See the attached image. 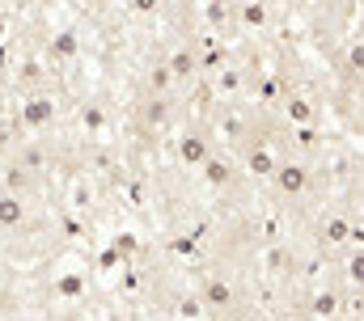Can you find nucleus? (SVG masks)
<instances>
[{
	"instance_id": "17",
	"label": "nucleus",
	"mask_w": 364,
	"mask_h": 321,
	"mask_svg": "<svg viewBox=\"0 0 364 321\" xmlns=\"http://www.w3.org/2000/svg\"><path fill=\"white\" fill-rule=\"evenodd\" d=\"M275 321H296V317H288V313H284V317H275Z\"/></svg>"
},
{
	"instance_id": "6",
	"label": "nucleus",
	"mask_w": 364,
	"mask_h": 321,
	"mask_svg": "<svg viewBox=\"0 0 364 321\" xmlns=\"http://www.w3.org/2000/svg\"><path fill=\"white\" fill-rule=\"evenodd\" d=\"M30 224V203L0 190V233H13V229H26Z\"/></svg>"
},
{
	"instance_id": "12",
	"label": "nucleus",
	"mask_w": 364,
	"mask_h": 321,
	"mask_svg": "<svg viewBox=\"0 0 364 321\" xmlns=\"http://www.w3.org/2000/svg\"><path fill=\"white\" fill-rule=\"evenodd\" d=\"M174 313H178L182 321H199L208 309H203L199 292H178V296H174Z\"/></svg>"
},
{
	"instance_id": "7",
	"label": "nucleus",
	"mask_w": 364,
	"mask_h": 321,
	"mask_svg": "<svg viewBox=\"0 0 364 321\" xmlns=\"http://www.w3.org/2000/svg\"><path fill=\"white\" fill-rule=\"evenodd\" d=\"M166 64H170L174 80H195V72H199V47H195V38H182Z\"/></svg>"
},
{
	"instance_id": "14",
	"label": "nucleus",
	"mask_w": 364,
	"mask_h": 321,
	"mask_svg": "<svg viewBox=\"0 0 364 321\" xmlns=\"http://www.w3.org/2000/svg\"><path fill=\"white\" fill-rule=\"evenodd\" d=\"M335 305H339V300H335V292H322V296L314 300V313H322V317H331V313H335Z\"/></svg>"
},
{
	"instance_id": "15",
	"label": "nucleus",
	"mask_w": 364,
	"mask_h": 321,
	"mask_svg": "<svg viewBox=\"0 0 364 321\" xmlns=\"http://www.w3.org/2000/svg\"><path fill=\"white\" fill-rule=\"evenodd\" d=\"M348 275H352V283H360L364 288V254H356V258L348 262Z\"/></svg>"
},
{
	"instance_id": "2",
	"label": "nucleus",
	"mask_w": 364,
	"mask_h": 321,
	"mask_svg": "<svg viewBox=\"0 0 364 321\" xmlns=\"http://www.w3.org/2000/svg\"><path fill=\"white\" fill-rule=\"evenodd\" d=\"M17 119H21L26 131H43V127H51V123L60 119V102H55V93L47 89V93H30V97H21Z\"/></svg>"
},
{
	"instance_id": "9",
	"label": "nucleus",
	"mask_w": 364,
	"mask_h": 321,
	"mask_svg": "<svg viewBox=\"0 0 364 321\" xmlns=\"http://www.w3.org/2000/svg\"><path fill=\"white\" fill-rule=\"evenodd\" d=\"M233 173H237V165H233L229 157H220V153H212V160L203 165L208 186H229V182H233Z\"/></svg>"
},
{
	"instance_id": "10",
	"label": "nucleus",
	"mask_w": 364,
	"mask_h": 321,
	"mask_svg": "<svg viewBox=\"0 0 364 321\" xmlns=\"http://www.w3.org/2000/svg\"><path fill=\"white\" fill-rule=\"evenodd\" d=\"M51 55H55V60H77V55H81V38H77V30H60V34H51Z\"/></svg>"
},
{
	"instance_id": "8",
	"label": "nucleus",
	"mask_w": 364,
	"mask_h": 321,
	"mask_svg": "<svg viewBox=\"0 0 364 321\" xmlns=\"http://www.w3.org/2000/svg\"><path fill=\"white\" fill-rule=\"evenodd\" d=\"M272 182H275V190H279L284 199L305 195V186H309V169H305V165H279Z\"/></svg>"
},
{
	"instance_id": "13",
	"label": "nucleus",
	"mask_w": 364,
	"mask_h": 321,
	"mask_svg": "<svg viewBox=\"0 0 364 321\" xmlns=\"http://www.w3.org/2000/svg\"><path fill=\"white\" fill-rule=\"evenodd\" d=\"M237 21L242 26H267V9L263 4H242L237 9Z\"/></svg>"
},
{
	"instance_id": "1",
	"label": "nucleus",
	"mask_w": 364,
	"mask_h": 321,
	"mask_svg": "<svg viewBox=\"0 0 364 321\" xmlns=\"http://www.w3.org/2000/svg\"><path fill=\"white\" fill-rule=\"evenodd\" d=\"M199 300H203V309H208L212 317L242 313V305H237V283H233L229 275H203V283H199Z\"/></svg>"
},
{
	"instance_id": "5",
	"label": "nucleus",
	"mask_w": 364,
	"mask_h": 321,
	"mask_svg": "<svg viewBox=\"0 0 364 321\" xmlns=\"http://www.w3.org/2000/svg\"><path fill=\"white\" fill-rule=\"evenodd\" d=\"M170 119H174V97H157V93H149V97L136 106V123H140L144 131H166Z\"/></svg>"
},
{
	"instance_id": "4",
	"label": "nucleus",
	"mask_w": 364,
	"mask_h": 321,
	"mask_svg": "<svg viewBox=\"0 0 364 321\" xmlns=\"http://www.w3.org/2000/svg\"><path fill=\"white\" fill-rule=\"evenodd\" d=\"M0 190H9V195H17V199L34 203V199L43 195V178H38L34 169L17 165V160H4V169H0Z\"/></svg>"
},
{
	"instance_id": "3",
	"label": "nucleus",
	"mask_w": 364,
	"mask_h": 321,
	"mask_svg": "<svg viewBox=\"0 0 364 321\" xmlns=\"http://www.w3.org/2000/svg\"><path fill=\"white\" fill-rule=\"evenodd\" d=\"M178 160L186 169H203V165L212 160V131H208L203 123H191L178 136Z\"/></svg>"
},
{
	"instance_id": "11",
	"label": "nucleus",
	"mask_w": 364,
	"mask_h": 321,
	"mask_svg": "<svg viewBox=\"0 0 364 321\" xmlns=\"http://www.w3.org/2000/svg\"><path fill=\"white\" fill-rule=\"evenodd\" d=\"M77 119H81V127H85L90 136H97V131L106 127V110H102V102H81V106H77Z\"/></svg>"
},
{
	"instance_id": "16",
	"label": "nucleus",
	"mask_w": 364,
	"mask_h": 321,
	"mask_svg": "<svg viewBox=\"0 0 364 321\" xmlns=\"http://www.w3.org/2000/svg\"><path fill=\"white\" fill-rule=\"evenodd\" d=\"M220 321H250V317H242V313H229V317H220Z\"/></svg>"
}]
</instances>
